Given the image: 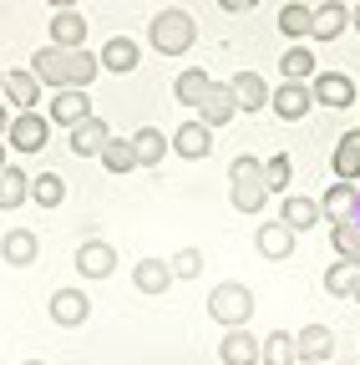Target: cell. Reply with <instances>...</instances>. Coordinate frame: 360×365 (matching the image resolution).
<instances>
[{"mask_svg":"<svg viewBox=\"0 0 360 365\" xmlns=\"http://www.w3.org/2000/svg\"><path fill=\"white\" fill-rule=\"evenodd\" d=\"M31 71H36V81L41 86H92L97 81V71H102V61L86 51V46H76V51H66V46H41V51L31 56Z\"/></svg>","mask_w":360,"mask_h":365,"instance_id":"6da1fadb","label":"cell"},{"mask_svg":"<svg viewBox=\"0 0 360 365\" xmlns=\"http://www.w3.org/2000/svg\"><path fill=\"white\" fill-rule=\"evenodd\" d=\"M148 41H153V51H158V56H183V51H193V41H198V21H193L188 11L168 6V11L153 16Z\"/></svg>","mask_w":360,"mask_h":365,"instance_id":"7a4b0ae2","label":"cell"},{"mask_svg":"<svg viewBox=\"0 0 360 365\" xmlns=\"http://www.w3.org/2000/svg\"><path fill=\"white\" fill-rule=\"evenodd\" d=\"M229 203L239 208V213H264V203H269V182H264V163L259 158H234L229 163Z\"/></svg>","mask_w":360,"mask_h":365,"instance_id":"3957f363","label":"cell"},{"mask_svg":"<svg viewBox=\"0 0 360 365\" xmlns=\"http://www.w3.org/2000/svg\"><path fill=\"white\" fill-rule=\"evenodd\" d=\"M208 314L218 319L223 330H244V325H249V314H254V289L239 284V279L213 284V294H208Z\"/></svg>","mask_w":360,"mask_h":365,"instance_id":"277c9868","label":"cell"},{"mask_svg":"<svg viewBox=\"0 0 360 365\" xmlns=\"http://www.w3.org/2000/svg\"><path fill=\"white\" fill-rule=\"evenodd\" d=\"M6 143L16 153H41V148L51 143V122L41 117V112H16L11 127H6Z\"/></svg>","mask_w":360,"mask_h":365,"instance_id":"5b68a950","label":"cell"},{"mask_svg":"<svg viewBox=\"0 0 360 365\" xmlns=\"http://www.w3.org/2000/svg\"><path fill=\"white\" fill-rule=\"evenodd\" d=\"M92 117V102H86V86H61L56 97H51V107H46V122L51 127H76V122H86Z\"/></svg>","mask_w":360,"mask_h":365,"instance_id":"8992f818","label":"cell"},{"mask_svg":"<svg viewBox=\"0 0 360 365\" xmlns=\"http://www.w3.org/2000/svg\"><path fill=\"white\" fill-rule=\"evenodd\" d=\"M309 97L320 107H355V81L345 71H314L309 76Z\"/></svg>","mask_w":360,"mask_h":365,"instance_id":"52a82bcc","label":"cell"},{"mask_svg":"<svg viewBox=\"0 0 360 365\" xmlns=\"http://www.w3.org/2000/svg\"><path fill=\"white\" fill-rule=\"evenodd\" d=\"M76 274L81 279H112V269H117V249L107 244V239H86L81 249H76Z\"/></svg>","mask_w":360,"mask_h":365,"instance_id":"ba28073f","label":"cell"},{"mask_svg":"<svg viewBox=\"0 0 360 365\" xmlns=\"http://www.w3.org/2000/svg\"><path fill=\"white\" fill-rule=\"evenodd\" d=\"M269 107H274V117H284V122H299V117L314 107L309 81H279L274 91H269Z\"/></svg>","mask_w":360,"mask_h":365,"instance_id":"9c48e42d","label":"cell"},{"mask_svg":"<svg viewBox=\"0 0 360 365\" xmlns=\"http://www.w3.org/2000/svg\"><path fill=\"white\" fill-rule=\"evenodd\" d=\"M97 61H102V71L127 76V71H138V61H143V46L132 41V36H107V46L97 51Z\"/></svg>","mask_w":360,"mask_h":365,"instance_id":"30bf717a","label":"cell"},{"mask_svg":"<svg viewBox=\"0 0 360 365\" xmlns=\"http://www.w3.org/2000/svg\"><path fill=\"white\" fill-rule=\"evenodd\" d=\"M51 319H56L61 330H76V325L92 319V299H86L81 289H56L51 294Z\"/></svg>","mask_w":360,"mask_h":365,"instance_id":"8fae6325","label":"cell"},{"mask_svg":"<svg viewBox=\"0 0 360 365\" xmlns=\"http://www.w3.org/2000/svg\"><path fill=\"white\" fill-rule=\"evenodd\" d=\"M193 112H198V122H203V127H223V122H234V112H239V107H234L229 81H213V86H208V97H203Z\"/></svg>","mask_w":360,"mask_h":365,"instance_id":"7c38bea8","label":"cell"},{"mask_svg":"<svg viewBox=\"0 0 360 365\" xmlns=\"http://www.w3.org/2000/svg\"><path fill=\"white\" fill-rule=\"evenodd\" d=\"M0 259H6L11 269H31L41 259V239L31 234V228H11V234L0 239Z\"/></svg>","mask_w":360,"mask_h":365,"instance_id":"4fadbf2b","label":"cell"},{"mask_svg":"<svg viewBox=\"0 0 360 365\" xmlns=\"http://www.w3.org/2000/svg\"><path fill=\"white\" fill-rule=\"evenodd\" d=\"M294 350H299L304 365H325L330 350H335V330H330V325H304V330L294 335Z\"/></svg>","mask_w":360,"mask_h":365,"instance_id":"5bb4252c","label":"cell"},{"mask_svg":"<svg viewBox=\"0 0 360 365\" xmlns=\"http://www.w3.org/2000/svg\"><path fill=\"white\" fill-rule=\"evenodd\" d=\"M168 143H173V153H183L188 163H198V158L213 153V127H203V122H183V127L168 137Z\"/></svg>","mask_w":360,"mask_h":365,"instance_id":"9a60e30c","label":"cell"},{"mask_svg":"<svg viewBox=\"0 0 360 365\" xmlns=\"http://www.w3.org/2000/svg\"><path fill=\"white\" fill-rule=\"evenodd\" d=\"M294 239H299L294 228L274 218V223H259V234H254V249H259L264 259H289V254H294Z\"/></svg>","mask_w":360,"mask_h":365,"instance_id":"2e32d148","label":"cell"},{"mask_svg":"<svg viewBox=\"0 0 360 365\" xmlns=\"http://www.w3.org/2000/svg\"><path fill=\"white\" fill-rule=\"evenodd\" d=\"M229 91H234V107H239V112H264V107H269V81H264L259 71H239V76L229 81Z\"/></svg>","mask_w":360,"mask_h":365,"instance_id":"e0dca14e","label":"cell"},{"mask_svg":"<svg viewBox=\"0 0 360 365\" xmlns=\"http://www.w3.org/2000/svg\"><path fill=\"white\" fill-rule=\"evenodd\" d=\"M107 137H112V127L92 112L86 122H76V127H71V153H76V158H97V153L107 148Z\"/></svg>","mask_w":360,"mask_h":365,"instance_id":"ac0fdd59","label":"cell"},{"mask_svg":"<svg viewBox=\"0 0 360 365\" xmlns=\"http://www.w3.org/2000/svg\"><path fill=\"white\" fill-rule=\"evenodd\" d=\"M0 97L16 102L21 112H36V102H41V81H36V71H31V66L6 71V91H0Z\"/></svg>","mask_w":360,"mask_h":365,"instance_id":"d6986e66","label":"cell"},{"mask_svg":"<svg viewBox=\"0 0 360 365\" xmlns=\"http://www.w3.org/2000/svg\"><path fill=\"white\" fill-rule=\"evenodd\" d=\"M355 203H360L355 182H330L320 198V213H325V223H345V218H355Z\"/></svg>","mask_w":360,"mask_h":365,"instance_id":"ffe728a7","label":"cell"},{"mask_svg":"<svg viewBox=\"0 0 360 365\" xmlns=\"http://www.w3.org/2000/svg\"><path fill=\"white\" fill-rule=\"evenodd\" d=\"M132 284H138V294H168L173 289V264L168 259H143L132 269Z\"/></svg>","mask_w":360,"mask_h":365,"instance_id":"44dd1931","label":"cell"},{"mask_svg":"<svg viewBox=\"0 0 360 365\" xmlns=\"http://www.w3.org/2000/svg\"><path fill=\"white\" fill-rule=\"evenodd\" d=\"M345 26H350V11L340 6V0H325V6H314L309 36L314 41H335V36H345Z\"/></svg>","mask_w":360,"mask_h":365,"instance_id":"7402d4cb","label":"cell"},{"mask_svg":"<svg viewBox=\"0 0 360 365\" xmlns=\"http://www.w3.org/2000/svg\"><path fill=\"white\" fill-rule=\"evenodd\" d=\"M218 360H223V365H259V340H254L249 330H223Z\"/></svg>","mask_w":360,"mask_h":365,"instance_id":"603a6c76","label":"cell"},{"mask_svg":"<svg viewBox=\"0 0 360 365\" xmlns=\"http://www.w3.org/2000/svg\"><path fill=\"white\" fill-rule=\"evenodd\" d=\"M259 365H299L294 335H289V330H269V335L259 340Z\"/></svg>","mask_w":360,"mask_h":365,"instance_id":"cb8c5ba5","label":"cell"},{"mask_svg":"<svg viewBox=\"0 0 360 365\" xmlns=\"http://www.w3.org/2000/svg\"><path fill=\"white\" fill-rule=\"evenodd\" d=\"M320 218H325V213H320V203H314V198H299V193H289V198L279 203V223H289L294 234H304V228H314Z\"/></svg>","mask_w":360,"mask_h":365,"instance_id":"d4e9b609","label":"cell"},{"mask_svg":"<svg viewBox=\"0 0 360 365\" xmlns=\"http://www.w3.org/2000/svg\"><path fill=\"white\" fill-rule=\"evenodd\" d=\"M168 137L158 132V127H138V132H132V153H138V168H158L163 158H168Z\"/></svg>","mask_w":360,"mask_h":365,"instance_id":"484cf974","label":"cell"},{"mask_svg":"<svg viewBox=\"0 0 360 365\" xmlns=\"http://www.w3.org/2000/svg\"><path fill=\"white\" fill-rule=\"evenodd\" d=\"M330 168H335V178H340V182H360V132H345L340 143H335Z\"/></svg>","mask_w":360,"mask_h":365,"instance_id":"4316f807","label":"cell"},{"mask_svg":"<svg viewBox=\"0 0 360 365\" xmlns=\"http://www.w3.org/2000/svg\"><path fill=\"white\" fill-rule=\"evenodd\" d=\"M51 46H66V51L86 46V21H81V11H56V16H51Z\"/></svg>","mask_w":360,"mask_h":365,"instance_id":"83f0119b","label":"cell"},{"mask_svg":"<svg viewBox=\"0 0 360 365\" xmlns=\"http://www.w3.org/2000/svg\"><path fill=\"white\" fill-rule=\"evenodd\" d=\"M31 198V173H21V168H0V213H11V208H21Z\"/></svg>","mask_w":360,"mask_h":365,"instance_id":"f1b7e54d","label":"cell"},{"mask_svg":"<svg viewBox=\"0 0 360 365\" xmlns=\"http://www.w3.org/2000/svg\"><path fill=\"white\" fill-rule=\"evenodd\" d=\"M208 86H213V76H208L203 66H193V71H183V76L173 81V97L183 102V107H198V102L208 97Z\"/></svg>","mask_w":360,"mask_h":365,"instance_id":"f546056e","label":"cell"},{"mask_svg":"<svg viewBox=\"0 0 360 365\" xmlns=\"http://www.w3.org/2000/svg\"><path fill=\"white\" fill-rule=\"evenodd\" d=\"M355 279H360V259H340V264L325 269V289H330L335 299H350V294H355Z\"/></svg>","mask_w":360,"mask_h":365,"instance_id":"4dcf8cb0","label":"cell"},{"mask_svg":"<svg viewBox=\"0 0 360 365\" xmlns=\"http://www.w3.org/2000/svg\"><path fill=\"white\" fill-rule=\"evenodd\" d=\"M107 173H132L138 168V153H132V137H107V148L97 153Z\"/></svg>","mask_w":360,"mask_h":365,"instance_id":"1f68e13d","label":"cell"},{"mask_svg":"<svg viewBox=\"0 0 360 365\" xmlns=\"http://www.w3.org/2000/svg\"><path fill=\"white\" fill-rule=\"evenodd\" d=\"M31 203L61 208V203H66V182H61L56 173H36V178H31Z\"/></svg>","mask_w":360,"mask_h":365,"instance_id":"d6a6232c","label":"cell"},{"mask_svg":"<svg viewBox=\"0 0 360 365\" xmlns=\"http://www.w3.org/2000/svg\"><path fill=\"white\" fill-rule=\"evenodd\" d=\"M279 71H284V81H309L314 76V51L309 46H289L279 56Z\"/></svg>","mask_w":360,"mask_h":365,"instance_id":"836d02e7","label":"cell"},{"mask_svg":"<svg viewBox=\"0 0 360 365\" xmlns=\"http://www.w3.org/2000/svg\"><path fill=\"white\" fill-rule=\"evenodd\" d=\"M309 21H314V6H304V0H289V6L279 11V31L294 36V41L309 36Z\"/></svg>","mask_w":360,"mask_h":365,"instance_id":"e575fe53","label":"cell"},{"mask_svg":"<svg viewBox=\"0 0 360 365\" xmlns=\"http://www.w3.org/2000/svg\"><path fill=\"white\" fill-rule=\"evenodd\" d=\"M330 244L340 259H360V223L345 218V223H330Z\"/></svg>","mask_w":360,"mask_h":365,"instance_id":"d590c367","label":"cell"},{"mask_svg":"<svg viewBox=\"0 0 360 365\" xmlns=\"http://www.w3.org/2000/svg\"><path fill=\"white\" fill-rule=\"evenodd\" d=\"M289 178H294L289 153H274V158L264 163V182H269V193H284V188H289Z\"/></svg>","mask_w":360,"mask_h":365,"instance_id":"8d00e7d4","label":"cell"},{"mask_svg":"<svg viewBox=\"0 0 360 365\" xmlns=\"http://www.w3.org/2000/svg\"><path fill=\"white\" fill-rule=\"evenodd\" d=\"M168 264H173V279H198L203 274V249H178Z\"/></svg>","mask_w":360,"mask_h":365,"instance_id":"74e56055","label":"cell"},{"mask_svg":"<svg viewBox=\"0 0 360 365\" xmlns=\"http://www.w3.org/2000/svg\"><path fill=\"white\" fill-rule=\"evenodd\" d=\"M218 6L229 11V16H244V11H254V6H259V0H218Z\"/></svg>","mask_w":360,"mask_h":365,"instance_id":"f35d334b","label":"cell"},{"mask_svg":"<svg viewBox=\"0 0 360 365\" xmlns=\"http://www.w3.org/2000/svg\"><path fill=\"white\" fill-rule=\"evenodd\" d=\"M6 127H11V112H6V102H0V143H6Z\"/></svg>","mask_w":360,"mask_h":365,"instance_id":"ab89813d","label":"cell"},{"mask_svg":"<svg viewBox=\"0 0 360 365\" xmlns=\"http://www.w3.org/2000/svg\"><path fill=\"white\" fill-rule=\"evenodd\" d=\"M51 11H76V0H46Z\"/></svg>","mask_w":360,"mask_h":365,"instance_id":"60d3db41","label":"cell"},{"mask_svg":"<svg viewBox=\"0 0 360 365\" xmlns=\"http://www.w3.org/2000/svg\"><path fill=\"white\" fill-rule=\"evenodd\" d=\"M350 26H355V31H360V6H355V11H350Z\"/></svg>","mask_w":360,"mask_h":365,"instance_id":"b9f144b4","label":"cell"},{"mask_svg":"<svg viewBox=\"0 0 360 365\" xmlns=\"http://www.w3.org/2000/svg\"><path fill=\"white\" fill-rule=\"evenodd\" d=\"M350 299H355V304H360V279H355V294H350Z\"/></svg>","mask_w":360,"mask_h":365,"instance_id":"7bdbcfd3","label":"cell"},{"mask_svg":"<svg viewBox=\"0 0 360 365\" xmlns=\"http://www.w3.org/2000/svg\"><path fill=\"white\" fill-rule=\"evenodd\" d=\"M0 91H6V66H0Z\"/></svg>","mask_w":360,"mask_h":365,"instance_id":"ee69618b","label":"cell"},{"mask_svg":"<svg viewBox=\"0 0 360 365\" xmlns=\"http://www.w3.org/2000/svg\"><path fill=\"white\" fill-rule=\"evenodd\" d=\"M0 168H6V143H0Z\"/></svg>","mask_w":360,"mask_h":365,"instance_id":"f6af8a7d","label":"cell"},{"mask_svg":"<svg viewBox=\"0 0 360 365\" xmlns=\"http://www.w3.org/2000/svg\"><path fill=\"white\" fill-rule=\"evenodd\" d=\"M21 365H46V360H21Z\"/></svg>","mask_w":360,"mask_h":365,"instance_id":"bcb514c9","label":"cell"},{"mask_svg":"<svg viewBox=\"0 0 360 365\" xmlns=\"http://www.w3.org/2000/svg\"><path fill=\"white\" fill-rule=\"evenodd\" d=\"M304 6H325V0H304Z\"/></svg>","mask_w":360,"mask_h":365,"instance_id":"7dc6e473","label":"cell"},{"mask_svg":"<svg viewBox=\"0 0 360 365\" xmlns=\"http://www.w3.org/2000/svg\"><path fill=\"white\" fill-rule=\"evenodd\" d=\"M355 223H360V203H355Z\"/></svg>","mask_w":360,"mask_h":365,"instance_id":"c3c4849f","label":"cell"},{"mask_svg":"<svg viewBox=\"0 0 360 365\" xmlns=\"http://www.w3.org/2000/svg\"><path fill=\"white\" fill-rule=\"evenodd\" d=\"M325 365H330V360H325Z\"/></svg>","mask_w":360,"mask_h":365,"instance_id":"681fc988","label":"cell"}]
</instances>
